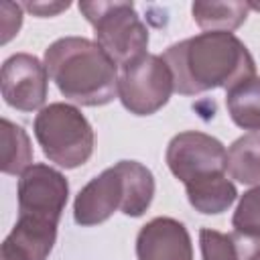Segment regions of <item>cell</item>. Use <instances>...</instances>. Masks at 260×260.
<instances>
[{
    "mask_svg": "<svg viewBox=\"0 0 260 260\" xmlns=\"http://www.w3.org/2000/svg\"><path fill=\"white\" fill-rule=\"evenodd\" d=\"M175 91L173 73L160 55H142L122 67L118 75V98L134 116L158 112Z\"/></svg>",
    "mask_w": 260,
    "mask_h": 260,
    "instance_id": "cell-6",
    "label": "cell"
},
{
    "mask_svg": "<svg viewBox=\"0 0 260 260\" xmlns=\"http://www.w3.org/2000/svg\"><path fill=\"white\" fill-rule=\"evenodd\" d=\"M225 106L236 126L260 130V77H250L225 91Z\"/></svg>",
    "mask_w": 260,
    "mask_h": 260,
    "instance_id": "cell-15",
    "label": "cell"
},
{
    "mask_svg": "<svg viewBox=\"0 0 260 260\" xmlns=\"http://www.w3.org/2000/svg\"><path fill=\"white\" fill-rule=\"evenodd\" d=\"M225 148L223 144L197 130H187L171 138L167 146V165L169 171L183 183L189 185L193 181L225 173Z\"/></svg>",
    "mask_w": 260,
    "mask_h": 260,
    "instance_id": "cell-7",
    "label": "cell"
},
{
    "mask_svg": "<svg viewBox=\"0 0 260 260\" xmlns=\"http://www.w3.org/2000/svg\"><path fill=\"white\" fill-rule=\"evenodd\" d=\"M185 189H187L189 203L199 213H207V215L225 211L238 197L236 185L228 179L225 173H217V175L193 181L185 185Z\"/></svg>",
    "mask_w": 260,
    "mask_h": 260,
    "instance_id": "cell-12",
    "label": "cell"
},
{
    "mask_svg": "<svg viewBox=\"0 0 260 260\" xmlns=\"http://www.w3.org/2000/svg\"><path fill=\"white\" fill-rule=\"evenodd\" d=\"M162 59L173 73L175 91L181 95L217 87L232 89L256 73L250 51L234 32H201L179 41L162 53Z\"/></svg>",
    "mask_w": 260,
    "mask_h": 260,
    "instance_id": "cell-1",
    "label": "cell"
},
{
    "mask_svg": "<svg viewBox=\"0 0 260 260\" xmlns=\"http://www.w3.org/2000/svg\"><path fill=\"white\" fill-rule=\"evenodd\" d=\"M71 6V2H55V4H47V2H28L24 4V8L37 16H55L59 14L61 10H67Z\"/></svg>",
    "mask_w": 260,
    "mask_h": 260,
    "instance_id": "cell-20",
    "label": "cell"
},
{
    "mask_svg": "<svg viewBox=\"0 0 260 260\" xmlns=\"http://www.w3.org/2000/svg\"><path fill=\"white\" fill-rule=\"evenodd\" d=\"M154 177L136 160H120L91 179L73 201V217L79 225H98L116 209L140 217L152 203Z\"/></svg>",
    "mask_w": 260,
    "mask_h": 260,
    "instance_id": "cell-3",
    "label": "cell"
},
{
    "mask_svg": "<svg viewBox=\"0 0 260 260\" xmlns=\"http://www.w3.org/2000/svg\"><path fill=\"white\" fill-rule=\"evenodd\" d=\"M244 260H260V238H254L248 254L244 256Z\"/></svg>",
    "mask_w": 260,
    "mask_h": 260,
    "instance_id": "cell-21",
    "label": "cell"
},
{
    "mask_svg": "<svg viewBox=\"0 0 260 260\" xmlns=\"http://www.w3.org/2000/svg\"><path fill=\"white\" fill-rule=\"evenodd\" d=\"M28 167H32V146L28 134L22 126L2 118V173L22 175Z\"/></svg>",
    "mask_w": 260,
    "mask_h": 260,
    "instance_id": "cell-16",
    "label": "cell"
},
{
    "mask_svg": "<svg viewBox=\"0 0 260 260\" xmlns=\"http://www.w3.org/2000/svg\"><path fill=\"white\" fill-rule=\"evenodd\" d=\"M232 225L236 234L260 238V185L252 187L240 197V203L232 217Z\"/></svg>",
    "mask_w": 260,
    "mask_h": 260,
    "instance_id": "cell-18",
    "label": "cell"
},
{
    "mask_svg": "<svg viewBox=\"0 0 260 260\" xmlns=\"http://www.w3.org/2000/svg\"><path fill=\"white\" fill-rule=\"evenodd\" d=\"M35 136L45 156L63 169H77L93 154L91 124L71 104L55 102L41 108L35 118Z\"/></svg>",
    "mask_w": 260,
    "mask_h": 260,
    "instance_id": "cell-4",
    "label": "cell"
},
{
    "mask_svg": "<svg viewBox=\"0 0 260 260\" xmlns=\"http://www.w3.org/2000/svg\"><path fill=\"white\" fill-rule=\"evenodd\" d=\"M138 260H193L187 228L173 217H154L136 236Z\"/></svg>",
    "mask_w": 260,
    "mask_h": 260,
    "instance_id": "cell-10",
    "label": "cell"
},
{
    "mask_svg": "<svg viewBox=\"0 0 260 260\" xmlns=\"http://www.w3.org/2000/svg\"><path fill=\"white\" fill-rule=\"evenodd\" d=\"M49 73L35 55L16 53L2 65L0 87L4 102L20 112H35L47 100Z\"/></svg>",
    "mask_w": 260,
    "mask_h": 260,
    "instance_id": "cell-9",
    "label": "cell"
},
{
    "mask_svg": "<svg viewBox=\"0 0 260 260\" xmlns=\"http://www.w3.org/2000/svg\"><path fill=\"white\" fill-rule=\"evenodd\" d=\"M22 22V6L4 2L2 4V43H8L20 28Z\"/></svg>",
    "mask_w": 260,
    "mask_h": 260,
    "instance_id": "cell-19",
    "label": "cell"
},
{
    "mask_svg": "<svg viewBox=\"0 0 260 260\" xmlns=\"http://www.w3.org/2000/svg\"><path fill=\"white\" fill-rule=\"evenodd\" d=\"M248 2H193V20L205 32H232L248 16Z\"/></svg>",
    "mask_w": 260,
    "mask_h": 260,
    "instance_id": "cell-14",
    "label": "cell"
},
{
    "mask_svg": "<svg viewBox=\"0 0 260 260\" xmlns=\"http://www.w3.org/2000/svg\"><path fill=\"white\" fill-rule=\"evenodd\" d=\"M79 10L93 26L95 43L116 67L146 55L148 28L132 2H79Z\"/></svg>",
    "mask_w": 260,
    "mask_h": 260,
    "instance_id": "cell-5",
    "label": "cell"
},
{
    "mask_svg": "<svg viewBox=\"0 0 260 260\" xmlns=\"http://www.w3.org/2000/svg\"><path fill=\"white\" fill-rule=\"evenodd\" d=\"M254 238L242 234H221L209 228L199 232V246L203 260H244Z\"/></svg>",
    "mask_w": 260,
    "mask_h": 260,
    "instance_id": "cell-17",
    "label": "cell"
},
{
    "mask_svg": "<svg viewBox=\"0 0 260 260\" xmlns=\"http://www.w3.org/2000/svg\"><path fill=\"white\" fill-rule=\"evenodd\" d=\"M225 173L244 185H260V134L250 132L232 142L225 152Z\"/></svg>",
    "mask_w": 260,
    "mask_h": 260,
    "instance_id": "cell-13",
    "label": "cell"
},
{
    "mask_svg": "<svg viewBox=\"0 0 260 260\" xmlns=\"http://www.w3.org/2000/svg\"><path fill=\"white\" fill-rule=\"evenodd\" d=\"M57 240V223L22 217L14 223L0 248L2 260H47Z\"/></svg>",
    "mask_w": 260,
    "mask_h": 260,
    "instance_id": "cell-11",
    "label": "cell"
},
{
    "mask_svg": "<svg viewBox=\"0 0 260 260\" xmlns=\"http://www.w3.org/2000/svg\"><path fill=\"white\" fill-rule=\"evenodd\" d=\"M45 67L61 95L81 106H106L118 98V67L85 37H63L45 51Z\"/></svg>",
    "mask_w": 260,
    "mask_h": 260,
    "instance_id": "cell-2",
    "label": "cell"
},
{
    "mask_svg": "<svg viewBox=\"0 0 260 260\" xmlns=\"http://www.w3.org/2000/svg\"><path fill=\"white\" fill-rule=\"evenodd\" d=\"M69 183L49 165H32L18 179V215L59 223L67 205Z\"/></svg>",
    "mask_w": 260,
    "mask_h": 260,
    "instance_id": "cell-8",
    "label": "cell"
}]
</instances>
